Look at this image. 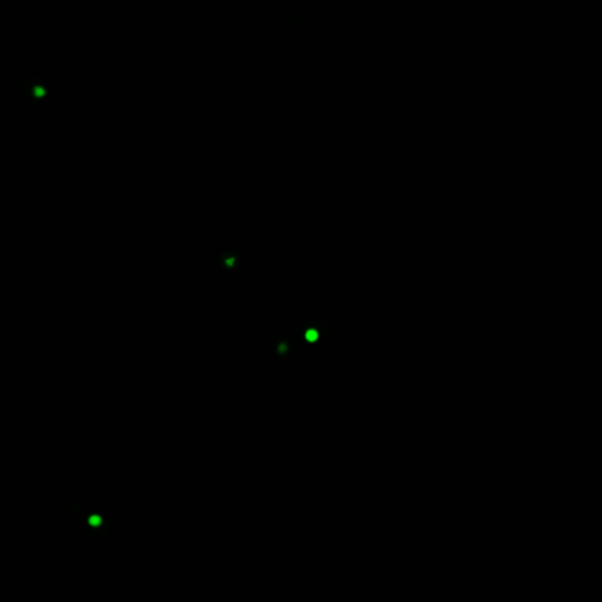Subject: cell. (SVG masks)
Wrapping results in <instances>:
<instances>
[{
    "label": "cell",
    "instance_id": "6da1fadb",
    "mask_svg": "<svg viewBox=\"0 0 602 602\" xmlns=\"http://www.w3.org/2000/svg\"><path fill=\"white\" fill-rule=\"evenodd\" d=\"M271 352L276 359H289L298 350V342L294 338L280 337L271 342Z\"/></svg>",
    "mask_w": 602,
    "mask_h": 602
},
{
    "label": "cell",
    "instance_id": "3957f363",
    "mask_svg": "<svg viewBox=\"0 0 602 602\" xmlns=\"http://www.w3.org/2000/svg\"><path fill=\"white\" fill-rule=\"evenodd\" d=\"M70 509H71V512L74 513L75 515H79L82 512V509H84V507L79 502H73V505L70 507Z\"/></svg>",
    "mask_w": 602,
    "mask_h": 602
},
{
    "label": "cell",
    "instance_id": "7a4b0ae2",
    "mask_svg": "<svg viewBox=\"0 0 602 602\" xmlns=\"http://www.w3.org/2000/svg\"><path fill=\"white\" fill-rule=\"evenodd\" d=\"M286 24L289 29L296 30L299 26L301 25V19H300V17L296 16V14L289 13L286 16Z\"/></svg>",
    "mask_w": 602,
    "mask_h": 602
}]
</instances>
